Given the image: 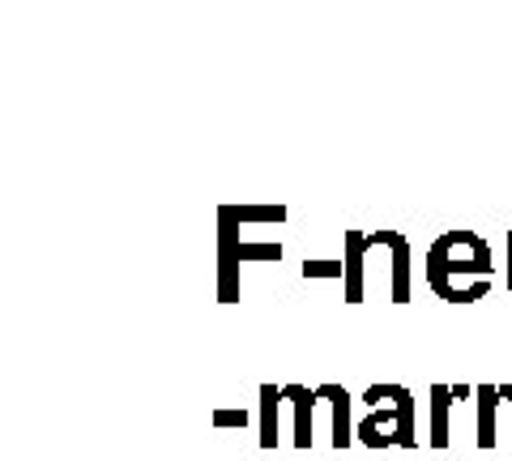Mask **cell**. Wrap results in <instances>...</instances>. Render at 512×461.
<instances>
[{"label": "cell", "mask_w": 512, "mask_h": 461, "mask_svg": "<svg viewBox=\"0 0 512 461\" xmlns=\"http://www.w3.org/2000/svg\"><path fill=\"white\" fill-rule=\"evenodd\" d=\"M495 282L491 244L478 231H444L427 248V286L444 304H478Z\"/></svg>", "instance_id": "1"}, {"label": "cell", "mask_w": 512, "mask_h": 461, "mask_svg": "<svg viewBox=\"0 0 512 461\" xmlns=\"http://www.w3.org/2000/svg\"><path fill=\"white\" fill-rule=\"evenodd\" d=\"M363 402L372 406L359 427L355 440L367 449H414L419 436H414V393L406 385H372L363 393Z\"/></svg>", "instance_id": "2"}, {"label": "cell", "mask_w": 512, "mask_h": 461, "mask_svg": "<svg viewBox=\"0 0 512 461\" xmlns=\"http://www.w3.org/2000/svg\"><path fill=\"white\" fill-rule=\"evenodd\" d=\"M244 261H282V244H248L235 240V214L222 210V299H235V265Z\"/></svg>", "instance_id": "3"}, {"label": "cell", "mask_w": 512, "mask_h": 461, "mask_svg": "<svg viewBox=\"0 0 512 461\" xmlns=\"http://www.w3.org/2000/svg\"><path fill=\"white\" fill-rule=\"evenodd\" d=\"M367 240H372V252L380 244L393 257V265H389V299L393 304H410V240L402 231H367Z\"/></svg>", "instance_id": "4"}, {"label": "cell", "mask_w": 512, "mask_h": 461, "mask_svg": "<svg viewBox=\"0 0 512 461\" xmlns=\"http://www.w3.org/2000/svg\"><path fill=\"white\" fill-rule=\"evenodd\" d=\"M346 282H342V299L346 304H363L367 295V231H346Z\"/></svg>", "instance_id": "5"}, {"label": "cell", "mask_w": 512, "mask_h": 461, "mask_svg": "<svg viewBox=\"0 0 512 461\" xmlns=\"http://www.w3.org/2000/svg\"><path fill=\"white\" fill-rule=\"evenodd\" d=\"M282 393H286V402H291V440L299 449H308L312 444V410L320 402V393L308 385H282Z\"/></svg>", "instance_id": "6"}, {"label": "cell", "mask_w": 512, "mask_h": 461, "mask_svg": "<svg viewBox=\"0 0 512 461\" xmlns=\"http://www.w3.org/2000/svg\"><path fill=\"white\" fill-rule=\"evenodd\" d=\"M316 393L329 402L333 410V449H346V444H355V427H350V393L342 385H316Z\"/></svg>", "instance_id": "7"}, {"label": "cell", "mask_w": 512, "mask_h": 461, "mask_svg": "<svg viewBox=\"0 0 512 461\" xmlns=\"http://www.w3.org/2000/svg\"><path fill=\"white\" fill-rule=\"evenodd\" d=\"M478 397V449H495V406L504 402L500 397V385H478L474 389Z\"/></svg>", "instance_id": "8"}, {"label": "cell", "mask_w": 512, "mask_h": 461, "mask_svg": "<svg viewBox=\"0 0 512 461\" xmlns=\"http://www.w3.org/2000/svg\"><path fill=\"white\" fill-rule=\"evenodd\" d=\"M453 385H431V444L448 449V410H453Z\"/></svg>", "instance_id": "9"}, {"label": "cell", "mask_w": 512, "mask_h": 461, "mask_svg": "<svg viewBox=\"0 0 512 461\" xmlns=\"http://www.w3.org/2000/svg\"><path fill=\"white\" fill-rule=\"evenodd\" d=\"M282 402H286V397H282L278 385H261V415H256V419H261V423H256V427H261V449H274V444H278V410H282Z\"/></svg>", "instance_id": "10"}, {"label": "cell", "mask_w": 512, "mask_h": 461, "mask_svg": "<svg viewBox=\"0 0 512 461\" xmlns=\"http://www.w3.org/2000/svg\"><path fill=\"white\" fill-rule=\"evenodd\" d=\"M231 214H235V222H282L286 218V210L282 205H231Z\"/></svg>", "instance_id": "11"}, {"label": "cell", "mask_w": 512, "mask_h": 461, "mask_svg": "<svg viewBox=\"0 0 512 461\" xmlns=\"http://www.w3.org/2000/svg\"><path fill=\"white\" fill-rule=\"evenodd\" d=\"M303 278H342L346 282V261H303Z\"/></svg>", "instance_id": "12"}, {"label": "cell", "mask_w": 512, "mask_h": 461, "mask_svg": "<svg viewBox=\"0 0 512 461\" xmlns=\"http://www.w3.org/2000/svg\"><path fill=\"white\" fill-rule=\"evenodd\" d=\"M248 423V410H214V427H244Z\"/></svg>", "instance_id": "13"}, {"label": "cell", "mask_w": 512, "mask_h": 461, "mask_svg": "<svg viewBox=\"0 0 512 461\" xmlns=\"http://www.w3.org/2000/svg\"><path fill=\"white\" fill-rule=\"evenodd\" d=\"M508 291H512V231H508Z\"/></svg>", "instance_id": "14"}, {"label": "cell", "mask_w": 512, "mask_h": 461, "mask_svg": "<svg viewBox=\"0 0 512 461\" xmlns=\"http://www.w3.org/2000/svg\"><path fill=\"white\" fill-rule=\"evenodd\" d=\"M500 397H504V402H512V385H500Z\"/></svg>", "instance_id": "15"}]
</instances>
